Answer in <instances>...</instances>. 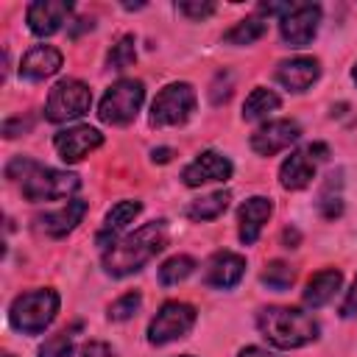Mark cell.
Segmentation results:
<instances>
[{
    "mask_svg": "<svg viewBox=\"0 0 357 357\" xmlns=\"http://www.w3.org/2000/svg\"><path fill=\"white\" fill-rule=\"evenodd\" d=\"M167 245V229L162 220L145 223L134 234H126L120 243L106 248L103 254V268L112 276H128L137 273L142 265H148L162 248Z\"/></svg>",
    "mask_w": 357,
    "mask_h": 357,
    "instance_id": "1",
    "label": "cell"
},
{
    "mask_svg": "<svg viewBox=\"0 0 357 357\" xmlns=\"http://www.w3.org/2000/svg\"><path fill=\"white\" fill-rule=\"evenodd\" d=\"M8 178H22V195L28 201H59L78 190V176L56 167H42L25 156H17L6 167Z\"/></svg>",
    "mask_w": 357,
    "mask_h": 357,
    "instance_id": "2",
    "label": "cell"
},
{
    "mask_svg": "<svg viewBox=\"0 0 357 357\" xmlns=\"http://www.w3.org/2000/svg\"><path fill=\"white\" fill-rule=\"evenodd\" d=\"M257 326L262 337L279 349H298L318 337V324L312 315L293 307H265L257 312Z\"/></svg>",
    "mask_w": 357,
    "mask_h": 357,
    "instance_id": "3",
    "label": "cell"
},
{
    "mask_svg": "<svg viewBox=\"0 0 357 357\" xmlns=\"http://www.w3.org/2000/svg\"><path fill=\"white\" fill-rule=\"evenodd\" d=\"M59 312V293L56 290H31L11 301L8 324L22 335H39L45 332Z\"/></svg>",
    "mask_w": 357,
    "mask_h": 357,
    "instance_id": "4",
    "label": "cell"
},
{
    "mask_svg": "<svg viewBox=\"0 0 357 357\" xmlns=\"http://www.w3.org/2000/svg\"><path fill=\"white\" fill-rule=\"evenodd\" d=\"M145 100V86L137 78H123L106 89L98 106V117L109 126H126L137 117L139 106Z\"/></svg>",
    "mask_w": 357,
    "mask_h": 357,
    "instance_id": "5",
    "label": "cell"
},
{
    "mask_svg": "<svg viewBox=\"0 0 357 357\" xmlns=\"http://www.w3.org/2000/svg\"><path fill=\"white\" fill-rule=\"evenodd\" d=\"M89 103H92V92L84 81L78 78H61L50 95H47V103H45V117L50 123H67V120H75L81 114L89 112Z\"/></svg>",
    "mask_w": 357,
    "mask_h": 357,
    "instance_id": "6",
    "label": "cell"
},
{
    "mask_svg": "<svg viewBox=\"0 0 357 357\" xmlns=\"http://www.w3.org/2000/svg\"><path fill=\"white\" fill-rule=\"evenodd\" d=\"M195 112V92L190 84H167L151 103V126H178Z\"/></svg>",
    "mask_w": 357,
    "mask_h": 357,
    "instance_id": "7",
    "label": "cell"
},
{
    "mask_svg": "<svg viewBox=\"0 0 357 357\" xmlns=\"http://www.w3.org/2000/svg\"><path fill=\"white\" fill-rule=\"evenodd\" d=\"M192 324H195V307L184 301H167L148 326V343L165 346L170 340H178L192 329Z\"/></svg>",
    "mask_w": 357,
    "mask_h": 357,
    "instance_id": "8",
    "label": "cell"
},
{
    "mask_svg": "<svg viewBox=\"0 0 357 357\" xmlns=\"http://www.w3.org/2000/svg\"><path fill=\"white\" fill-rule=\"evenodd\" d=\"M318 22H321V8L318 6H312V3L293 6L279 20V33H282L284 45H290V47H307L312 42V36L318 33Z\"/></svg>",
    "mask_w": 357,
    "mask_h": 357,
    "instance_id": "9",
    "label": "cell"
},
{
    "mask_svg": "<svg viewBox=\"0 0 357 357\" xmlns=\"http://www.w3.org/2000/svg\"><path fill=\"white\" fill-rule=\"evenodd\" d=\"M298 137H301V126L296 120H271L268 126H262L251 134V148L259 156H273V153L290 148Z\"/></svg>",
    "mask_w": 357,
    "mask_h": 357,
    "instance_id": "10",
    "label": "cell"
},
{
    "mask_svg": "<svg viewBox=\"0 0 357 357\" xmlns=\"http://www.w3.org/2000/svg\"><path fill=\"white\" fill-rule=\"evenodd\" d=\"M53 145H56V151L64 162H81L89 151L103 145V134L92 126H73V128L59 131Z\"/></svg>",
    "mask_w": 357,
    "mask_h": 357,
    "instance_id": "11",
    "label": "cell"
},
{
    "mask_svg": "<svg viewBox=\"0 0 357 357\" xmlns=\"http://www.w3.org/2000/svg\"><path fill=\"white\" fill-rule=\"evenodd\" d=\"M73 14V3L67 0H36L28 6V28L36 36L56 33Z\"/></svg>",
    "mask_w": 357,
    "mask_h": 357,
    "instance_id": "12",
    "label": "cell"
},
{
    "mask_svg": "<svg viewBox=\"0 0 357 357\" xmlns=\"http://www.w3.org/2000/svg\"><path fill=\"white\" fill-rule=\"evenodd\" d=\"M229 176H231V162L218 151H204L181 173L187 187H198V184H206V181H226Z\"/></svg>",
    "mask_w": 357,
    "mask_h": 357,
    "instance_id": "13",
    "label": "cell"
},
{
    "mask_svg": "<svg viewBox=\"0 0 357 357\" xmlns=\"http://www.w3.org/2000/svg\"><path fill=\"white\" fill-rule=\"evenodd\" d=\"M245 273V259L240 254H231V251H218L209 257L206 268H204V282L209 287H218V290H229L234 287Z\"/></svg>",
    "mask_w": 357,
    "mask_h": 357,
    "instance_id": "14",
    "label": "cell"
},
{
    "mask_svg": "<svg viewBox=\"0 0 357 357\" xmlns=\"http://www.w3.org/2000/svg\"><path fill=\"white\" fill-rule=\"evenodd\" d=\"M321 75V64L310 56H296L290 61H282L276 67V81L282 86H287L290 92H304L310 89Z\"/></svg>",
    "mask_w": 357,
    "mask_h": 357,
    "instance_id": "15",
    "label": "cell"
},
{
    "mask_svg": "<svg viewBox=\"0 0 357 357\" xmlns=\"http://www.w3.org/2000/svg\"><path fill=\"white\" fill-rule=\"evenodd\" d=\"M271 212H273V204H271L268 198H262V195H254V198H248V201H245V204H243V206L237 209V223H240V240H243L245 245L257 243V237H259L262 226L268 223Z\"/></svg>",
    "mask_w": 357,
    "mask_h": 357,
    "instance_id": "16",
    "label": "cell"
},
{
    "mask_svg": "<svg viewBox=\"0 0 357 357\" xmlns=\"http://www.w3.org/2000/svg\"><path fill=\"white\" fill-rule=\"evenodd\" d=\"M84 212H86V201L75 198V201H67V204H64L61 209H56V212L39 215L36 223H39V229H42L45 234H50V237H64L67 231H73V229L81 223Z\"/></svg>",
    "mask_w": 357,
    "mask_h": 357,
    "instance_id": "17",
    "label": "cell"
},
{
    "mask_svg": "<svg viewBox=\"0 0 357 357\" xmlns=\"http://www.w3.org/2000/svg\"><path fill=\"white\" fill-rule=\"evenodd\" d=\"M59 67H61V53L50 45H36L25 53V59L20 64V73L28 81H45L53 73H59Z\"/></svg>",
    "mask_w": 357,
    "mask_h": 357,
    "instance_id": "18",
    "label": "cell"
},
{
    "mask_svg": "<svg viewBox=\"0 0 357 357\" xmlns=\"http://www.w3.org/2000/svg\"><path fill=\"white\" fill-rule=\"evenodd\" d=\"M312 176H315V159L307 153V148L293 151L279 167V181L284 190H304L312 181Z\"/></svg>",
    "mask_w": 357,
    "mask_h": 357,
    "instance_id": "19",
    "label": "cell"
},
{
    "mask_svg": "<svg viewBox=\"0 0 357 357\" xmlns=\"http://www.w3.org/2000/svg\"><path fill=\"white\" fill-rule=\"evenodd\" d=\"M139 209H142V204L139 201H120V204H114L112 209H109V215H106V223H103V229L98 231V245H114V237L139 215Z\"/></svg>",
    "mask_w": 357,
    "mask_h": 357,
    "instance_id": "20",
    "label": "cell"
},
{
    "mask_svg": "<svg viewBox=\"0 0 357 357\" xmlns=\"http://www.w3.org/2000/svg\"><path fill=\"white\" fill-rule=\"evenodd\" d=\"M343 282V273L335 271V268H326V271H318L310 282H307V290H304V304L307 307H324L326 301H332V296L337 293Z\"/></svg>",
    "mask_w": 357,
    "mask_h": 357,
    "instance_id": "21",
    "label": "cell"
},
{
    "mask_svg": "<svg viewBox=\"0 0 357 357\" xmlns=\"http://www.w3.org/2000/svg\"><path fill=\"white\" fill-rule=\"evenodd\" d=\"M279 103H282V100H279V95H276L273 89L257 86V89L245 98V103H243V120H259V117L276 112Z\"/></svg>",
    "mask_w": 357,
    "mask_h": 357,
    "instance_id": "22",
    "label": "cell"
},
{
    "mask_svg": "<svg viewBox=\"0 0 357 357\" xmlns=\"http://www.w3.org/2000/svg\"><path fill=\"white\" fill-rule=\"evenodd\" d=\"M226 206H229V192L218 190V192H209L206 198L192 201L190 209H187V215H190L192 220H215L218 215L226 212Z\"/></svg>",
    "mask_w": 357,
    "mask_h": 357,
    "instance_id": "23",
    "label": "cell"
},
{
    "mask_svg": "<svg viewBox=\"0 0 357 357\" xmlns=\"http://www.w3.org/2000/svg\"><path fill=\"white\" fill-rule=\"evenodd\" d=\"M265 28L268 25H265L262 17H245L234 28H229L223 33V42H229V45H251V42H257L265 33Z\"/></svg>",
    "mask_w": 357,
    "mask_h": 357,
    "instance_id": "24",
    "label": "cell"
},
{
    "mask_svg": "<svg viewBox=\"0 0 357 357\" xmlns=\"http://www.w3.org/2000/svg\"><path fill=\"white\" fill-rule=\"evenodd\" d=\"M192 271H195V259L187 257V254H176V257H170L167 262H162V268H159V282H162V284H178V282H184Z\"/></svg>",
    "mask_w": 357,
    "mask_h": 357,
    "instance_id": "25",
    "label": "cell"
},
{
    "mask_svg": "<svg viewBox=\"0 0 357 357\" xmlns=\"http://www.w3.org/2000/svg\"><path fill=\"white\" fill-rule=\"evenodd\" d=\"M293 279H296V273H293V271H290V265H287V262H282V259L268 262V265H265V271H262V284H268V287H271V290H276V293L287 290V287L293 284Z\"/></svg>",
    "mask_w": 357,
    "mask_h": 357,
    "instance_id": "26",
    "label": "cell"
},
{
    "mask_svg": "<svg viewBox=\"0 0 357 357\" xmlns=\"http://www.w3.org/2000/svg\"><path fill=\"white\" fill-rule=\"evenodd\" d=\"M134 59H137L134 36L117 39V45H112V50H109V67H112V70H126V67L134 64Z\"/></svg>",
    "mask_w": 357,
    "mask_h": 357,
    "instance_id": "27",
    "label": "cell"
},
{
    "mask_svg": "<svg viewBox=\"0 0 357 357\" xmlns=\"http://www.w3.org/2000/svg\"><path fill=\"white\" fill-rule=\"evenodd\" d=\"M139 304H142V296H139V293H126V296H120V298L109 307V318H112V321H126V318H131V315L139 310Z\"/></svg>",
    "mask_w": 357,
    "mask_h": 357,
    "instance_id": "28",
    "label": "cell"
},
{
    "mask_svg": "<svg viewBox=\"0 0 357 357\" xmlns=\"http://www.w3.org/2000/svg\"><path fill=\"white\" fill-rule=\"evenodd\" d=\"M39 357H73V337L67 332L53 335L50 340H45V346L39 349Z\"/></svg>",
    "mask_w": 357,
    "mask_h": 357,
    "instance_id": "29",
    "label": "cell"
},
{
    "mask_svg": "<svg viewBox=\"0 0 357 357\" xmlns=\"http://www.w3.org/2000/svg\"><path fill=\"white\" fill-rule=\"evenodd\" d=\"M321 215L324 218H335V215H340L343 212V201H340V195H332V184H326V190L321 192Z\"/></svg>",
    "mask_w": 357,
    "mask_h": 357,
    "instance_id": "30",
    "label": "cell"
},
{
    "mask_svg": "<svg viewBox=\"0 0 357 357\" xmlns=\"http://www.w3.org/2000/svg\"><path fill=\"white\" fill-rule=\"evenodd\" d=\"M178 11L187 14L190 20H204V17H209L215 11V3H206V0L204 3H187L184 0V3H178Z\"/></svg>",
    "mask_w": 357,
    "mask_h": 357,
    "instance_id": "31",
    "label": "cell"
},
{
    "mask_svg": "<svg viewBox=\"0 0 357 357\" xmlns=\"http://www.w3.org/2000/svg\"><path fill=\"white\" fill-rule=\"evenodd\" d=\"M340 315H343V318H351V315H357V279H354L351 290L346 293V301H343V307H340Z\"/></svg>",
    "mask_w": 357,
    "mask_h": 357,
    "instance_id": "32",
    "label": "cell"
},
{
    "mask_svg": "<svg viewBox=\"0 0 357 357\" xmlns=\"http://www.w3.org/2000/svg\"><path fill=\"white\" fill-rule=\"evenodd\" d=\"M81 357H112V349L106 343H86L81 349Z\"/></svg>",
    "mask_w": 357,
    "mask_h": 357,
    "instance_id": "33",
    "label": "cell"
},
{
    "mask_svg": "<svg viewBox=\"0 0 357 357\" xmlns=\"http://www.w3.org/2000/svg\"><path fill=\"white\" fill-rule=\"evenodd\" d=\"M31 126V120H22V117H14V120H6V126H3V134L6 137H17V131L22 134L25 128Z\"/></svg>",
    "mask_w": 357,
    "mask_h": 357,
    "instance_id": "34",
    "label": "cell"
},
{
    "mask_svg": "<svg viewBox=\"0 0 357 357\" xmlns=\"http://www.w3.org/2000/svg\"><path fill=\"white\" fill-rule=\"evenodd\" d=\"M240 357H276V354H271L265 349H257V346H248V349L240 351Z\"/></svg>",
    "mask_w": 357,
    "mask_h": 357,
    "instance_id": "35",
    "label": "cell"
},
{
    "mask_svg": "<svg viewBox=\"0 0 357 357\" xmlns=\"http://www.w3.org/2000/svg\"><path fill=\"white\" fill-rule=\"evenodd\" d=\"M170 156H173L170 148H159V151H153V162H167Z\"/></svg>",
    "mask_w": 357,
    "mask_h": 357,
    "instance_id": "36",
    "label": "cell"
},
{
    "mask_svg": "<svg viewBox=\"0 0 357 357\" xmlns=\"http://www.w3.org/2000/svg\"><path fill=\"white\" fill-rule=\"evenodd\" d=\"M282 237H284V243H287V248H293L290 243H298V231H296V229H284V234H282Z\"/></svg>",
    "mask_w": 357,
    "mask_h": 357,
    "instance_id": "37",
    "label": "cell"
},
{
    "mask_svg": "<svg viewBox=\"0 0 357 357\" xmlns=\"http://www.w3.org/2000/svg\"><path fill=\"white\" fill-rule=\"evenodd\" d=\"M351 78L357 81V61H354V67H351Z\"/></svg>",
    "mask_w": 357,
    "mask_h": 357,
    "instance_id": "38",
    "label": "cell"
},
{
    "mask_svg": "<svg viewBox=\"0 0 357 357\" xmlns=\"http://www.w3.org/2000/svg\"><path fill=\"white\" fill-rule=\"evenodd\" d=\"M3 357H11V354H3Z\"/></svg>",
    "mask_w": 357,
    "mask_h": 357,
    "instance_id": "39",
    "label": "cell"
}]
</instances>
